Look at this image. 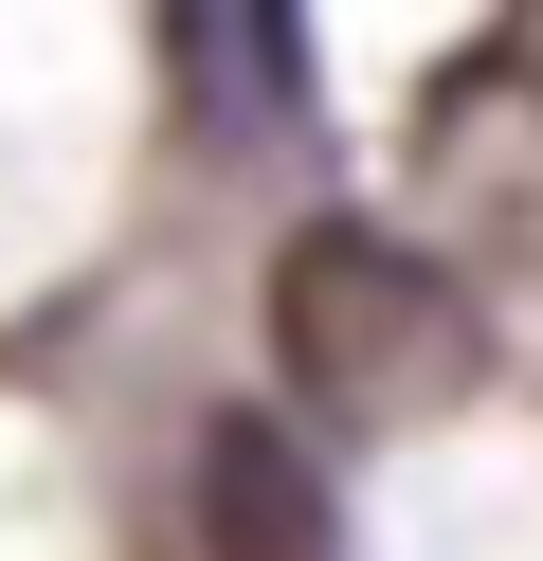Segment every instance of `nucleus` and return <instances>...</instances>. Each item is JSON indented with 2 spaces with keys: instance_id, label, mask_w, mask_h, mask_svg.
<instances>
[{
  "instance_id": "obj_3",
  "label": "nucleus",
  "mask_w": 543,
  "mask_h": 561,
  "mask_svg": "<svg viewBox=\"0 0 543 561\" xmlns=\"http://www.w3.org/2000/svg\"><path fill=\"white\" fill-rule=\"evenodd\" d=\"M507 73H525V91H543V0H507Z\"/></svg>"
},
{
  "instance_id": "obj_1",
  "label": "nucleus",
  "mask_w": 543,
  "mask_h": 561,
  "mask_svg": "<svg viewBox=\"0 0 543 561\" xmlns=\"http://www.w3.org/2000/svg\"><path fill=\"white\" fill-rule=\"evenodd\" d=\"M272 363H290V399L344 416V435H417V416H453L471 380H489V308H471V272H434L417 236L308 218L272 254Z\"/></svg>"
},
{
  "instance_id": "obj_2",
  "label": "nucleus",
  "mask_w": 543,
  "mask_h": 561,
  "mask_svg": "<svg viewBox=\"0 0 543 561\" xmlns=\"http://www.w3.org/2000/svg\"><path fill=\"white\" fill-rule=\"evenodd\" d=\"M200 561H344V507L290 416H200Z\"/></svg>"
}]
</instances>
